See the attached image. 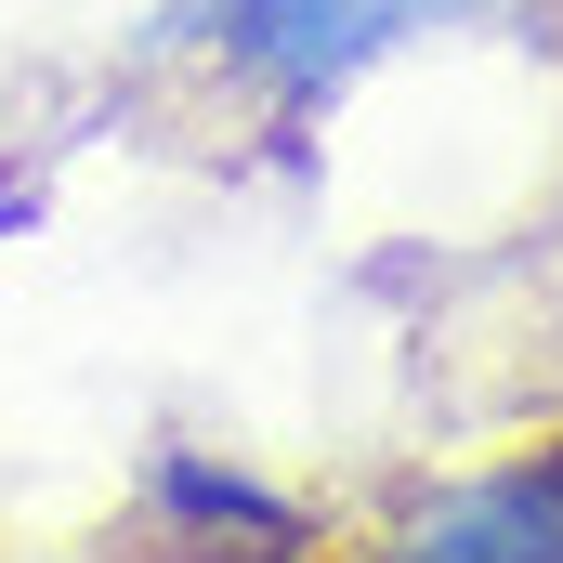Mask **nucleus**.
<instances>
[{"label":"nucleus","mask_w":563,"mask_h":563,"mask_svg":"<svg viewBox=\"0 0 563 563\" xmlns=\"http://www.w3.org/2000/svg\"><path fill=\"white\" fill-rule=\"evenodd\" d=\"M432 13H459V0H223V53L263 92H328V79H354L367 53H394Z\"/></svg>","instance_id":"f03ea898"},{"label":"nucleus","mask_w":563,"mask_h":563,"mask_svg":"<svg viewBox=\"0 0 563 563\" xmlns=\"http://www.w3.org/2000/svg\"><path fill=\"white\" fill-rule=\"evenodd\" d=\"M380 563H563V459H498L432 485Z\"/></svg>","instance_id":"f257e3e1"}]
</instances>
